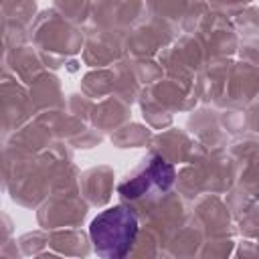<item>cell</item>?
<instances>
[{
  "instance_id": "1",
  "label": "cell",
  "mask_w": 259,
  "mask_h": 259,
  "mask_svg": "<svg viewBox=\"0 0 259 259\" xmlns=\"http://www.w3.org/2000/svg\"><path fill=\"white\" fill-rule=\"evenodd\" d=\"M138 217L127 204L101 210L89 225V237L101 259H125L138 237Z\"/></svg>"
},
{
  "instance_id": "2",
  "label": "cell",
  "mask_w": 259,
  "mask_h": 259,
  "mask_svg": "<svg viewBox=\"0 0 259 259\" xmlns=\"http://www.w3.org/2000/svg\"><path fill=\"white\" fill-rule=\"evenodd\" d=\"M174 184V168L162 156L152 154L142 162L140 168L132 172L127 180L119 184V194L127 200H142L150 196H160Z\"/></svg>"
}]
</instances>
